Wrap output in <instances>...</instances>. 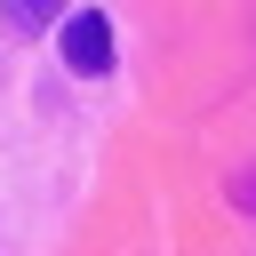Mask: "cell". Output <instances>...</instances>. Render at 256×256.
Instances as JSON below:
<instances>
[{
    "instance_id": "cell-1",
    "label": "cell",
    "mask_w": 256,
    "mask_h": 256,
    "mask_svg": "<svg viewBox=\"0 0 256 256\" xmlns=\"http://www.w3.org/2000/svg\"><path fill=\"white\" fill-rule=\"evenodd\" d=\"M56 40H64V64H72L80 80H104V72H112V16H104V8H72V24H64Z\"/></svg>"
},
{
    "instance_id": "cell-2",
    "label": "cell",
    "mask_w": 256,
    "mask_h": 256,
    "mask_svg": "<svg viewBox=\"0 0 256 256\" xmlns=\"http://www.w3.org/2000/svg\"><path fill=\"white\" fill-rule=\"evenodd\" d=\"M0 24H8L16 40H32V32H64L72 8H64V0H0Z\"/></svg>"
},
{
    "instance_id": "cell-3",
    "label": "cell",
    "mask_w": 256,
    "mask_h": 256,
    "mask_svg": "<svg viewBox=\"0 0 256 256\" xmlns=\"http://www.w3.org/2000/svg\"><path fill=\"white\" fill-rule=\"evenodd\" d=\"M232 200H240V208L256 216V176H240V192H232Z\"/></svg>"
}]
</instances>
